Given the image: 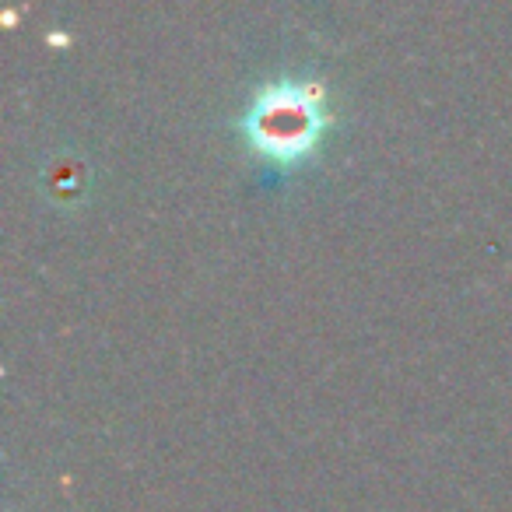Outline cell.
I'll return each mask as SVG.
<instances>
[{
  "instance_id": "cell-1",
  "label": "cell",
  "mask_w": 512,
  "mask_h": 512,
  "mask_svg": "<svg viewBox=\"0 0 512 512\" xmlns=\"http://www.w3.org/2000/svg\"><path fill=\"white\" fill-rule=\"evenodd\" d=\"M246 148L278 176L306 169L330 134V113L316 85L278 81L253 95L239 120Z\"/></svg>"
}]
</instances>
